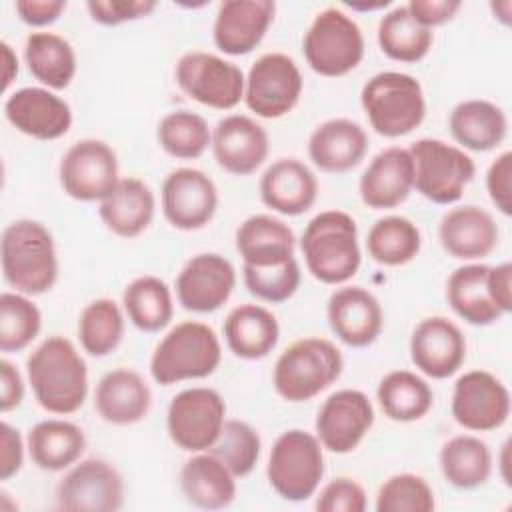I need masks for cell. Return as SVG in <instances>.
<instances>
[{
	"label": "cell",
	"instance_id": "52a82bcc",
	"mask_svg": "<svg viewBox=\"0 0 512 512\" xmlns=\"http://www.w3.org/2000/svg\"><path fill=\"white\" fill-rule=\"evenodd\" d=\"M324 446L318 436L300 428L282 432L272 444L266 478L270 488L288 502L312 498L324 478Z\"/></svg>",
	"mask_w": 512,
	"mask_h": 512
},
{
	"label": "cell",
	"instance_id": "9f6ffc18",
	"mask_svg": "<svg viewBox=\"0 0 512 512\" xmlns=\"http://www.w3.org/2000/svg\"><path fill=\"white\" fill-rule=\"evenodd\" d=\"M488 286H490V294H492L496 306L506 316L512 310V264L502 262V264L490 266Z\"/></svg>",
	"mask_w": 512,
	"mask_h": 512
},
{
	"label": "cell",
	"instance_id": "74e56055",
	"mask_svg": "<svg viewBox=\"0 0 512 512\" xmlns=\"http://www.w3.org/2000/svg\"><path fill=\"white\" fill-rule=\"evenodd\" d=\"M122 308L130 324L146 334L164 330L174 316V300L168 284L152 274L138 276L124 288Z\"/></svg>",
	"mask_w": 512,
	"mask_h": 512
},
{
	"label": "cell",
	"instance_id": "d590c367",
	"mask_svg": "<svg viewBox=\"0 0 512 512\" xmlns=\"http://www.w3.org/2000/svg\"><path fill=\"white\" fill-rule=\"evenodd\" d=\"M28 72L48 90H64L76 76V52L56 32H32L24 42Z\"/></svg>",
	"mask_w": 512,
	"mask_h": 512
},
{
	"label": "cell",
	"instance_id": "d6986e66",
	"mask_svg": "<svg viewBox=\"0 0 512 512\" xmlns=\"http://www.w3.org/2000/svg\"><path fill=\"white\" fill-rule=\"evenodd\" d=\"M212 154L216 164L232 176L254 174L270 152V138L262 124L244 114L220 118L212 130Z\"/></svg>",
	"mask_w": 512,
	"mask_h": 512
},
{
	"label": "cell",
	"instance_id": "44dd1931",
	"mask_svg": "<svg viewBox=\"0 0 512 512\" xmlns=\"http://www.w3.org/2000/svg\"><path fill=\"white\" fill-rule=\"evenodd\" d=\"M4 116L18 132L36 140L62 138L72 126L70 104L42 86L14 90L4 102Z\"/></svg>",
	"mask_w": 512,
	"mask_h": 512
},
{
	"label": "cell",
	"instance_id": "ab89813d",
	"mask_svg": "<svg viewBox=\"0 0 512 512\" xmlns=\"http://www.w3.org/2000/svg\"><path fill=\"white\" fill-rule=\"evenodd\" d=\"M378 46L384 56L396 62H420L432 48L434 34L414 20L406 4L394 6L378 22Z\"/></svg>",
	"mask_w": 512,
	"mask_h": 512
},
{
	"label": "cell",
	"instance_id": "f6af8a7d",
	"mask_svg": "<svg viewBox=\"0 0 512 512\" xmlns=\"http://www.w3.org/2000/svg\"><path fill=\"white\" fill-rule=\"evenodd\" d=\"M208 452L214 454L236 478H244L260 460L262 440L254 426L232 418L224 422L218 440L212 448H208Z\"/></svg>",
	"mask_w": 512,
	"mask_h": 512
},
{
	"label": "cell",
	"instance_id": "bcb514c9",
	"mask_svg": "<svg viewBox=\"0 0 512 512\" xmlns=\"http://www.w3.org/2000/svg\"><path fill=\"white\" fill-rule=\"evenodd\" d=\"M434 506V490L422 476L412 472L384 480L374 502L376 512H432Z\"/></svg>",
	"mask_w": 512,
	"mask_h": 512
},
{
	"label": "cell",
	"instance_id": "5bb4252c",
	"mask_svg": "<svg viewBox=\"0 0 512 512\" xmlns=\"http://www.w3.org/2000/svg\"><path fill=\"white\" fill-rule=\"evenodd\" d=\"M510 406L506 384L486 370H468L454 382L450 412L464 430L490 432L504 426Z\"/></svg>",
	"mask_w": 512,
	"mask_h": 512
},
{
	"label": "cell",
	"instance_id": "7bdbcfd3",
	"mask_svg": "<svg viewBox=\"0 0 512 512\" xmlns=\"http://www.w3.org/2000/svg\"><path fill=\"white\" fill-rule=\"evenodd\" d=\"M156 140L168 156L178 160H194L208 150L212 130L200 114L190 110H174L162 116L158 122Z\"/></svg>",
	"mask_w": 512,
	"mask_h": 512
},
{
	"label": "cell",
	"instance_id": "f1b7e54d",
	"mask_svg": "<svg viewBox=\"0 0 512 512\" xmlns=\"http://www.w3.org/2000/svg\"><path fill=\"white\" fill-rule=\"evenodd\" d=\"M154 212L156 198L152 188L134 176L120 178L116 188L98 206L102 224L126 240L140 236L152 224Z\"/></svg>",
	"mask_w": 512,
	"mask_h": 512
},
{
	"label": "cell",
	"instance_id": "91938a15",
	"mask_svg": "<svg viewBox=\"0 0 512 512\" xmlns=\"http://www.w3.org/2000/svg\"><path fill=\"white\" fill-rule=\"evenodd\" d=\"M508 450H510V440H506L504 442V446H502V452H500V476H502V480H504V484L506 486H510V474H508Z\"/></svg>",
	"mask_w": 512,
	"mask_h": 512
},
{
	"label": "cell",
	"instance_id": "4fadbf2b",
	"mask_svg": "<svg viewBox=\"0 0 512 512\" xmlns=\"http://www.w3.org/2000/svg\"><path fill=\"white\" fill-rule=\"evenodd\" d=\"M62 190L78 202H102L120 182L118 156L98 138L74 142L58 166Z\"/></svg>",
	"mask_w": 512,
	"mask_h": 512
},
{
	"label": "cell",
	"instance_id": "b9f144b4",
	"mask_svg": "<svg viewBox=\"0 0 512 512\" xmlns=\"http://www.w3.org/2000/svg\"><path fill=\"white\" fill-rule=\"evenodd\" d=\"M126 328V314L120 304L110 298H96L86 304L78 316V340L86 354L94 358H104L112 354L122 338Z\"/></svg>",
	"mask_w": 512,
	"mask_h": 512
},
{
	"label": "cell",
	"instance_id": "4dcf8cb0",
	"mask_svg": "<svg viewBox=\"0 0 512 512\" xmlns=\"http://www.w3.org/2000/svg\"><path fill=\"white\" fill-rule=\"evenodd\" d=\"M448 130L462 150L488 152L504 142L508 118L498 104L484 98H470L452 108Z\"/></svg>",
	"mask_w": 512,
	"mask_h": 512
},
{
	"label": "cell",
	"instance_id": "f5cc1de1",
	"mask_svg": "<svg viewBox=\"0 0 512 512\" xmlns=\"http://www.w3.org/2000/svg\"><path fill=\"white\" fill-rule=\"evenodd\" d=\"M410 14L416 22L426 28H436L450 22L456 12L462 8L460 0H410L408 4Z\"/></svg>",
	"mask_w": 512,
	"mask_h": 512
},
{
	"label": "cell",
	"instance_id": "d6a6232c",
	"mask_svg": "<svg viewBox=\"0 0 512 512\" xmlns=\"http://www.w3.org/2000/svg\"><path fill=\"white\" fill-rule=\"evenodd\" d=\"M178 480L186 502L202 510H222L236 498V476L208 450L194 452Z\"/></svg>",
	"mask_w": 512,
	"mask_h": 512
},
{
	"label": "cell",
	"instance_id": "7a4b0ae2",
	"mask_svg": "<svg viewBox=\"0 0 512 512\" xmlns=\"http://www.w3.org/2000/svg\"><path fill=\"white\" fill-rule=\"evenodd\" d=\"M2 276L14 292L40 296L58 280V254L52 232L38 220L10 222L0 240Z\"/></svg>",
	"mask_w": 512,
	"mask_h": 512
},
{
	"label": "cell",
	"instance_id": "d4e9b609",
	"mask_svg": "<svg viewBox=\"0 0 512 512\" xmlns=\"http://www.w3.org/2000/svg\"><path fill=\"white\" fill-rule=\"evenodd\" d=\"M500 230L494 216L474 204L450 208L438 224L442 248L456 260L476 262L498 246Z\"/></svg>",
	"mask_w": 512,
	"mask_h": 512
},
{
	"label": "cell",
	"instance_id": "cb8c5ba5",
	"mask_svg": "<svg viewBox=\"0 0 512 512\" xmlns=\"http://www.w3.org/2000/svg\"><path fill=\"white\" fill-rule=\"evenodd\" d=\"M414 190V162L406 148L380 150L358 180V194L372 210H390L408 200Z\"/></svg>",
	"mask_w": 512,
	"mask_h": 512
},
{
	"label": "cell",
	"instance_id": "6da1fadb",
	"mask_svg": "<svg viewBox=\"0 0 512 512\" xmlns=\"http://www.w3.org/2000/svg\"><path fill=\"white\" fill-rule=\"evenodd\" d=\"M26 376L36 402L50 414H74L88 396L86 360L72 340L60 334L44 338L30 352Z\"/></svg>",
	"mask_w": 512,
	"mask_h": 512
},
{
	"label": "cell",
	"instance_id": "11a10c76",
	"mask_svg": "<svg viewBox=\"0 0 512 512\" xmlns=\"http://www.w3.org/2000/svg\"><path fill=\"white\" fill-rule=\"evenodd\" d=\"M24 400V380L18 368L2 358L0 360V410L6 414L18 408Z\"/></svg>",
	"mask_w": 512,
	"mask_h": 512
},
{
	"label": "cell",
	"instance_id": "ba28073f",
	"mask_svg": "<svg viewBox=\"0 0 512 512\" xmlns=\"http://www.w3.org/2000/svg\"><path fill=\"white\" fill-rule=\"evenodd\" d=\"M366 42L360 26L346 12L330 6L318 12L302 40L306 64L320 76H346L364 58Z\"/></svg>",
	"mask_w": 512,
	"mask_h": 512
},
{
	"label": "cell",
	"instance_id": "603a6c76",
	"mask_svg": "<svg viewBox=\"0 0 512 512\" xmlns=\"http://www.w3.org/2000/svg\"><path fill=\"white\" fill-rule=\"evenodd\" d=\"M274 14L272 0H224L212 24V40L228 56L250 54L264 40Z\"/></svg>",
	"mask_w": 512,
	"mask_h": 512
},
{
	"label": "cell",
	"instance_id": "4316f807",
	"mask_svg": "<svg viewBox=\"0 0 512 512\" xmlns=\"http://www.w3.org/2000/svg\"><path fill=\"white\" fill-rule=\"evenodd\" d=\"M366 130L350 118H330L318 124L308 138V158L328 174L356 168L368 152Z\"/></svg>",
	"mask_w": 512,
	"mask_h": 512
},
{
	"label": "cell",
	"instance_id": "8992f818",
	"mask_svg": "<svg viewBox=\"0 0 512 512\" xmlns=\"http://www.w3.org/2000/svg\"><path fill=\"white\" fill-rule=\"evenodd\" d=\"M362 110L376 134L400 138L426 118L422 84L406 72H378L360 90Z\"/></svg>",
	"mask_w": 512,
	"mask_h": 512
},
{
	"label": "cell",
	"instance_id": "680465c9",
	"mask_svg": "<svg viewBox=\"0 0 512 512\" xmlns=\"http://www.w3.org/2000/svg\"><path fill=\"white\" fill-rule=\"evenodd\" d=\"M490 10L494 12V18L498 22H502L504 26H510L512 20V2L510 0H502V2H492Z\"/></svg>",
	"mask_w": 512,
	"mask_h": 512
},
{
	"label": "cell",
	"instance_id": "f546056e",
	"mask_svg": "<svg viewBox=\"0 0 512 512\" xmlns=\"http://www.w3.org/2000/svg\"><path fill=\"white\" fill-rule=\"evenodd\" d=\"M234 242L246 266H276L296 258V236L292 228L270 214L248 216L236 228Z\"/></svg>",
	"mask_w": 512,
	"mask_h": 512
},
{
	"label": "cell",
	"instance_id": "8fae6325",
	"mask_svg": "<svg viewBox=\"0 0 512 512\" xmlns=\"http://www.w3.org/2000/svg\"><path fill=\"white\" fill-rule=\"evenodd\" d=\"M226 422V402L214 388L192 386L178 392L166 410L170 440L184 452L214 446Z\"/></svg>",
	"mask_w": 512,
	"mask_h": 512
},
{
	"label": "cell",
	"instance_id": "484cf974",
	"mask_svg": "<svg viewBox=\"0 0 512 512\" xmlns=\"http://www.w3.org/2000/svg\"><path fill=\"white\" fill-rule=\"evenodd\" d=\"M260 200L282 216L308 212L318 198L316 174L298 158H280L260 176Z\"/></svg>",
	"mask_w": 512,
	"mask_h": 512
},
{
	"label": "cell",
	"instance_id": "94428289",
	"mask_svg": "<svg viewBox=\"0 0 512 512\" xmlns=\"http://www.w3.org/2000/svg\"><path fill=\"white\" fill-rule=\"evenodd\" d=\"M346 6H350L352 10H378V8L390 6V2H376V4H356V2H348Z\"/></svg>",
	"mask_w": 512,
	"mask_h": 512
},
{
	"label": "cell",
	"instance_id": "e575fe53",
	"mask_svg": "<svg viewBox=\"0 0 512 512\" xmlns=\"http://www.w3.org/2000/svg\"><path fill=\"white\" fill-rule=\"evenodd\" d=\"M488 264L468 262L446 280V300L454 314L472 326H490L504 314L496 306L488 286Z\"/></svg>",
	"mask_w": 512,
	"mask_h": 512
},
{
	"label": "cell",
	"instance_id": "5b68a950",
	"mask_svg": "<svg viewBox=\"0 0 512 512\" xmlns=\"http://www.w3.org/2000/svg\"><path fill=\"white\" fill-rule=\"evenodd\" d=\"M344 370L338 346L326 338L294 340L274 362L272 384L276 394L292 404L308 402L330 388Z\"/></svg>",
	"mask_w": 512,
	"mask_h": 512
},
{
	"label": "cell",
	"instance_id": "ee69618b",
	"mask_svg": "<svg viewBox=\"0 0 512 512\" xmlns=\"http://www.w3.org/2000/svg\"><path fill=\"white\" fill-rule=\"evenodd\" d=\"M42 330V312L30 296L6 290L0 294V350L22 352Z\"/></svg>",
	"mask_w": 512,
	"mask_h": 512
},
{
	"label": "cell",
	"instance_id": "7dc6e473",
	"mask_svg": "<svg viewBox=\"0 0 512 512\" xmlns=\"http://www.w3.org/2000/svg\"><path fill=\"white\" fill-rule=\"evenodd\" d=\"M244 286L252 296L268 304H280L290 300L302 280L300 264L296 258L276 266H242Z\"/></svg>",
	"mask_w": 512,
	"mask_h": 512
},
{
	"label": "cell",
	"instance_id": "83f0119b",
	"mask_svg": "<svg viewBox=\"0 0 512 512\" xmlns=\"http://www.w3.org/2000/svg\"><path fill=\"white\" fill-rule=\"evenodd\" d=\"M152 406V392L140 372L114 368L106 372L94 392L98 416L114 426H130L144 420Z\"/></svg>",
	"mask_w": 512,
	"mask_h": 512
},
{
	"label": "cell",
	"instance_id": "9c48e42d",
	"mask_svg": "<svg viewBox=\"0 0 512 512\" xmlns=\"http://www.w3.org/2000/svg\"><path fill=\"white\" fill-rule=\"evenodd\" d=\"M408 152L414 162V190L440 206L458 202L476 174L472 156L440 138H420Z\"/></svg>",
	"mask_w": 512,
	"mask_h": 512
},
{
	"label": "cell",
	"instance_id": "836d02e7",
	"mask_svg": "<svg viewBox=\"0 0 512 512\" xmlns=\"http://www.w3.org/2000/svg\"><path fill=\"white\" fill-rule=\"evenodd\" d=\"M26 450L40 470L60 472L80 460L86 450V436L84 430L70 420L48 418L28 430Z\"/></svg>",
	"mask_w": 512,
	"mask_h": 512
},
{
	"label": "cell",
	"instance_id": "db71d44e",
	"mask_svg": "<svg viewBox=\"0 0 512 512\" xmlns=\"http://www.w3.org/2000/svg\"><path fill=\"white\" fill-rule=\"evenodd\" d=\"M14 10L24 24L42 28L56 22L62 16V12L66 10V2L64 0H16Z\"/></svg>",
	"mask_w": 512,
	"mask_h": 512
},
{
	"label": "cell",
	"instance_id": "ffe728a7",
	"mask_svg": "<svg viewBox=\"0 0 512 512\" xmlns=\"http://www.w3.org/2000/svg\"><path fill=\"white\" fill-rule=\"evenodd\" d=\"M410 360L424 376L444 380L462 368L466 338L446 316H428L412 330Z\"/></svg>",
	"mask_w": 512,
	"mask_h": 512
},
{
	"label": "cell",
	"instance_id": "30bf717a",
	"mask_svg": "<svg viewBox=\"0 0 512 512\" xmlns=\"http://www.w3.org/2000/svg\"><path fill=\"white\" fill-rule=\"evenodd\" d=\"M174 78L186 96L214 110H232L244 100V72L234 62L212 52L192 50L182 54L176 62Z\"/></svg>",
	"mask_w": 512,
	"mask_h": 512
},
{
	"label": "cell",
	"instance_id": "f35d334b",
	"mask_svg": "<svg viewBox=\"0 0 512 512\" xmlns=\"http://www.w3.org/2000/svg\"><path fill=\"white\" fill-rule=\"evenodd\" d=\"M376 398L384 416L394 422H416L434 404L430 384L412 370L388 372L376 388Z\"/></svg>",
	"mask_w": 512,
	"mask_h": 512
},
{
	"label": "cell",
	"instance_id": "60d3db41",
	"mask_svg": "<svg viewBox=\"0 0 512 512\" xmlns=\"http://www.w3.org/2000/svg\"><path fill=\"white\" fill-rule=\"evenodd\" d=\"M420 248L422 234L406 216L378 218L366 236L368 256L380 266H404L418 256Z\"/></svg>",
	"mask_w": 512,
	"mask_h": 512
},
{
	"label": "cell",
	"instance_id": "1f68e13d",
	"mask_svg": "<svg viewBox=\"0 0 512 512\" xmlns=\"http://www.w3.org/2000/svg\"><path fill=\"white\" fill-rule=\"evenodd\" d=\"M224 340L228 350L242 360L266 358L280 340L278 318L260 304H240L224 318Z\"/></svg>",
	"mask_w": 512,
	"mask_h": 512
},
{
	"label": "cell",
	"instance_id": "f907efd6",
	"mask_svg": "<svg viewBox=\"0 0 512 512\" xmlns=\"http://www.w3.org/2000/svg\"><path fill=\"white\" fill-rule=\"evenodd\" d=\"M486 190L496 206L504 216L512 214V152L506 150L498 154L488 170H486Z\"/></svg>",
	"mask_w": 512,
	"mask_h": 512
},
{
	"label": "cell",
	"instance_id": "c3c4849f",
	"mask_svg": "<svg viewBox=\"0 0 512 512\" xmlns=\"http://www.w3.org/2000/svg\"><path fill=\"white\" fill-rule=\"evenodd\" d=\"M366 506V490L362 484L348 476L330 480L316 496V510L320 512H364Z\"/></svg>",
	"mask_w": 512,
	"mask_h": 512
},
{
	"label": "cell",
	"instance_id": "6f0895ef",
	"mask_svg": "<svg viewBox=\"0 0 512 512\" xmlns=\"http://www.w3.org/2000/svg\"><path fill=\"white\" fill-rule=\"evenodd\" d=\"M2 62H4V90H8L14 76L18 74V56L14 54L8 42H2Z\"/></svg>",
	"mask_w": 512,
	"mask_h": 512
},
{
	"label": "cell",
	"instance_id": "9a60e30c",
	"mask_svg": "<svg viewBox=\"0 0 512 512\" xmlns=\"http://www.w3.org/2000/svg\"><path fill=\"white\" fill-rule=\"evenodd\" d=\"M56 506L66 512H116L124 506V480L106 460H80L60 480Z\"/></svg>",
	"mask_w": 512,
	"mask_h": 512
},
{
	"label": "cell",
	"instance_id": "8d00e7d4",
	"mask_svg": "<svg viewBox=\"0 0 512 512\" xmlns=\"http://www.w3.org/2000/svg\"><path fill=\"white\" fill-rule=\"evenodd\" d=\"M444 480L458 490H474L492 474V450L474 434H458L446 440L438 454Z\"/></svg>",
	"mask_w": 512,
	"mask_h": 512
},
{
	"label": "cell",
	"instance_id": "816d5d0a",
	"mask_svg": "<svg viewBox=\"0 0 512 512\" xmlns=\"http://www.w3.org/2000/svg\"><path fill=\"white\" fill-rule=\"evenodd\" d=\"M24 438L18 428L8 422L0 424V480H10L24 464Z\"/></svg>",
	"mask_w": 512,
	"mask_h": 512
},
{
	"label": "cell",
	"instance_id": "3957f363",
	"mask_svg": "<svg viewBox=\"0 0 512 512\" xmlns=\"http://www.w3.org/2000/svg\"><path fill=\"white\" fill-rule=\"evenodd\" d=\"M306 270L322 284L338 286L356 276L362 264L356 220L342 210L316 214L300 236Z\"/></svg>",
	"mask_w": 512,
	"mask_h": 512
},
{
	"label": "cell",
	"instance_id": "681fc988",
	"mask_svg": "<svg viewBox=\"0 0 512 512\" xmlns=\"http://www.w3.org/2000/svg\"><path fill=\"white\" fill-rule=\"evenodd\" d=\"M156 0H88L90 18L102 26H118L144 18L156 10Z\"/></svg>",
	"mask_w": 512,
	"mask_h": 512
},
{
	"label": "cell",
	"instance_id": "2e32d148",
	"mask_svg": "<svg viewBox=\"0 0 512 512\" xmlns=\"http://www.w3.org/2000/svg\"><path fill=\"white\" fill-rule=\"evenodd\" d=\"M160 204L164 218L176 230H200L216 214L218 188L198 168H176L162 182Z\"/></svg>",
	"mask_w": 512,
	"mask_h": 512
},
{
	"label": "cell",
	"instance_id": "7402d4cb",
	"mask_svg": "<svg viewBox=\"0 0 512 512\" xmlns=\"http://www.w3.org/2000/svg\"><path fill=\"white\" fill-rule=\"evenodd\" d=\"M326 318L332 334L350 348L374 344L384 326L378 298L362 286H342L328 298Z\"/></svg>",
	"mask_w": 512,
	"mask_h": 512
},
{
	"label": "cell",
	"instance_id": "ac0fdd59",
	"mask_svg": "<svg viewBox=\"0 0 512 512\" xmlns=\"http://www.w3.org/2000/svg\"><path fill=\"white\" fill-rule=\"evenodd\" d=\"M174 288L184 310L210 314L230 300L236 288V270L228 258L216 252H200L182 266Z\"/></svg>",
	"mask_w": 512,
	"mask_h": 512
},
{
	"label": "cell",
	"instance_id": "277c9868",
	"mask_svg": "<svg viewBox=\"0 0 512 512\" xmlns=\"http://www.w3.org/2000/svg\"><path fill=\"white\" fill-rule=\"evenodd\" d=\"M222 362L218 334L204 322L184 320L172 326L150 356V376L160 386L208 378Z\"/></svg>",
	"mask_w": 512,
	"mask_h": 512
},
{
	"label": "cell",
	"instance_id": "e0dca14e",
	"mask_svg": "<svg viewBox=\"0 0 512 512\" xmlns=\"http://www.w3.org/2000/svg\"><path fill=\"white\" fill-rule=\"evenodd\" d=\"M374 424V406L370 398L356 388L332 392L316 414V436L320 444L334 454H348L358 448Z\"/></svg>",
	"mask_w": 512,
	"mask_h": 512
},
{
	"label": "cell",
	"instance_id": "7c38bea8",
	"mask_svg": "<svg viewBox=\"0 0 512 512\" xmlns=\"http://www.w3.org/2000/svg\"><path fill=\"white\" fill-rule=\"evenodd\" d=\"M302 88V72L294 58L282 52H268L246 74L244 102L260 118H282L294 110Z\"/></svg>",
	"mask_w": 512,
	"mask_h": 512
}]
</instances>
